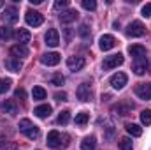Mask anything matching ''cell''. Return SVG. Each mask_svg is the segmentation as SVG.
<instances>
[{
	"label": "cell",
	"instance_id": "6da1fadb",
	"mask_svg": "<svg viewBox=\"0 0 151 150\" xmlns=\"http://www.w3.org/2000/svg\"><path fill=\"white\" fill-rule=\"evenodd\" d=\"M47 145L51 149H63L69 145V136L67 134H62L58 131H51L47 134Z\"/></svg>",
	"mask_w": 151,
	"mask_h": 150
},
{
	"label": "cell",
	"instance_id": "7a4b0ae2",
	"mask_svg": "<svg viewBox=\"0 0 151 150\" xmlns=\"http://www.w3.org/2000/svg\"><path fill=\"white\" fill-rule=\"evenodd\" d=\"M19 131L27 136V138H30V140H37L39 136H40V131H39L37 125H34L28 118H23V120H19Z\"/></svg>",
	"mask_w": 151,
	"mask_h": 150
},
{
	"label": "cell",
	"instance_id": "3957f363",
	"mask_svg": "<svg viewBox=\"0 0 151 150\" xmlns=\"http://www.w3.org/2000/svg\"><path fill=\"white\" fill-rule=\"evenodd\" d=\"M125 32H127L128 37H141V36L146 34V27H144L141 21H132V23L127 27Z\"/></svg>",
	"mask_w": 151,
	"mask_h": 150
},
{
	"label": "cell",
	"instance_id": "277c9868",
	"mask_svg": "<svg viewBox=\"0 0 151 150\" xmlns=\"http://www.w3.org/2000/svg\"><path fill=\"white\" fill-rule=\"evenodd\" d=\"M123 55L121 53H116V55H109V57H106L104 58V64H102V67L106 69V71H109V69H114V67H118V66H121L123 64Z\"/></svg>",
	"mask_w": 151,
	"mask_h": 150
},
{
	"label": "cell",
	"instance_id": "5b68a950",
	"mask_svg": "<svg viewBox=\"0 0 151 150\" xmlns=\"http://www.w3.org/2000/svg\"><path fill=\"white\" fill-rule=\"evenodd\" d=\"M25 20H27V23H28L30 27H39V25H42L44 16H42L40 12H37V11L28 9V11H27V14H25Z\"/></svg>",
	"mask_w": 151,
	"mask_h": 150
},
{
	"label": "cell",
	"instance_id": "8992f818",
	"mask_svg": "<svg viewBox=\"0 0 151 150\" xmlns=\"http://www.w3.org/2000/svg\"><path fill=\"white\" fill-rule=\"evenodd\" d=\"M127 81H128V78L125 73H116V74L111 76V79H109V83H111V87L116 88V90H121L125 85H127Z\"/></svg>",
	"mask_w": 151,
	"mask_h": 150
},
{
	"label": "cell",
	"instance_id": "52a82bcc",
	"mask_svg": "<svg viewBox=\"0 0 151 150\" xmlns=\"http://www.w3.org/2000/svg\"><path fill=\"white\" fill-rule=\"evenodd\" d=\"M86 66V60H84V57H69L67 58V67L70 69V71H81L83 67Z\"/></svg>",
	"mask_w": 151,
	"mask_h": 150
},
{
	"label": "cell",
	"instance_id": "ba28073f",
	"mask_svg": "<svg viewBox=\"0 0 151 150\" xmlns=\"http://www.w3.org/2000/svg\"><path fill=\"white\" fill-rule=\"evenodd\" d=\"M2 18H4V21H7V23H16V21L19 20V12H18V9H16L14 5H9V7H5Z\"/></svg>",
	"mask_w": 151,
	"mask_h": 150
},
{
	"label": "cell",
	"instance_id": "9c48e42d",
	"mask_svg": "<svg viewBox=\"0 0 151 150\" xmlns=\"http://www.w3.org/2000/svg\"><path fill=\"white\" fill-rule=\"evenodd\" d=\"M99 46H100L102 51H109V50H113L114 46H116V39H114V36L106 34V36H102V37L99 39Z\"/></svg>",
	"mask_w": 151,
	"mask_h": 150
},
{
	"label": "cell",
	"instance_id": "30bf717a",
	"mask_svg": "<svg viewBox=\"0 0 151 150\" xmlns=\"http://www.w3.org/2000/svg\"><path fill=\"white\" fill-rule=\"evenodd\" d=\"M46 44L47 46H51V48H56L58 44H60V34H58V30L56 28H49L47 32H46Z\"/></svg>",
	"mask_w": 151,
	"mask_h": 150
},
{
	"label": "cell",
	"instance_id": "8fae6325",
	"mask_svg": "<svg viewBox=\"0 0 151 150\" xmlns=\"http://www.w3.org/2000/svg\"><path fill=\"white\" fill-rule=\"evenodd\" d=\"M135 94L144 99V101H150L151 99V83H139L135 87Z\"/></svg>",
	"mask_w": 151,
	"mask_h": 150
},
{
	"label": "cell",
	"instance_id": "7c38bea8",
	"mask_svg": "<svg viewBox=\"0 0 151 150\" xmlns=\"http://www.w3.org/2000/svg\"><path fill=\"white\" fill-rule=\"evenodd\" d=\"M76 94H77V99H79V101H83V103H86V101H90V99H91V90H90V87H88L86 83L79 85Z\"/></svg>",
	"mask_w": 151,
	"mask_h": 150
},
{
	"label": "cell",
	"instance_id": "4fadbf2b",
	"mask_svg": "<svg viewBox=\"0 0 151 150\" xmlns=\"http://www.w3.org/2000/svg\"><path fill=\"white\" fill-rule=\"evenodd\" d=\"M40 62L44 64V66H56V64H60V55L58 53H44L42 57H40Z\"/></svg>",
	"mask_w": 151,
	"mask_h": 150
},
{
	"label": "cell",
	"instance_id": "5bb4252c",
	"mask_svg": "<svg viewBox=\"0 0 151 150\" xmlns=\"http://www.w3.org/2000/svg\"><path fill=\"white\" fill-rule=\"evenodd\" d=\"M132 71H134L137 76H142L146 71H148V60H146V58H139V60H135L134 66H132Z\"/></svg>",
	"mask_w": 151,
	"mask_h": 150
},
{
	"label": "cell",
	"instance_id": "9a60e30c",
	"mask_svg": "<svg viewBox=\"0 0 151 150\" xmlns=\"http://www.w3.org/2000/svg\"><path fill=\"white\" fill-rule=\"evenodd\" d=\"M128 53H130L135 60H139V58H146V48L141 46V44H134V46H130V48H128Z\"/></svg>",
	"mask_w": 151,
	"mask_h": 150
},
{
	"label": "cell",
	"instance_id": "2e32d148",
	"mask_svg": "<svg viewBox=\"0 0 151 150\" xmlns=\"http://www.w3.org/2000/svg\"><path fill=\"white\" fill-rule=\"evenodd\" d=\"M76 20H77V11H76V9H67V11H63V12L60 14V21L65 23V25L72 23Z\"/></svg>",
	"mask_w": 151,
	"mask_h": 150
},
{
	"label": "cell",
	"instance_id": "e0dca14e",
	"mask_svg": "<svg viewBox=\"0 0 151 150\" xmlns=\"http://www.w3.org/2000/svg\"><path fill=\"white\" fill-rule=\"evenodd\" d=\"M132 108H134V104L130 106V104H123V103H119V104H114L113 108H111V111L116 113V115L125 117V115H130V113H132Z\"/></svg>",
	"mask_w": 151,
	"mask_h": 150
},
{
	"label": "cell",
	"instance_id": "ac0fdd59",
	"mask_svg": "<svg viewBox=\"0 0 151 150\" xmlns=\"http://www.w3.org/2000/svg\"><path fill=\"white\" fill-rule=\"evenodd\" d=\"M11 55L14 58H23V57H28V48L23 46V44H16L11 48Z\"/></svg>",
	"mask_w": 151,
	"mask_h": 150
},
{
	"label": "cell",
	"instance_id": "d6986e66",
	"mask_svg": "<svg viewBox=\"0 0 151 150\" xmlns=\"http://www.w3.org/2000/svg\"><path fill=\"white\" fill-rule=\"evenodd\" d=\"M5 66H7V69H9V71H12V73H19V71H21V67H23L21 60H19V58H14V57L7 58V60H5Z\"/></svg>",
	"mask_w": 151,
	"mask_h": 150
},
{
	"label": "cell",
	"instance_id": "ffe728a7",
	"mask_svg": "<svg viewBox=\"0 0 151 150\" xmlns=\"http://www.w3.org/2000/svg\"><path fill=\"white\" fill-rule=\"evenodd\" d=\"M16 39H18L19 44L27 46V42H30V39H32V34H30L27 28H19V30L16 32Z\"/></svg>",
	"mask_w": 151,
	"mask_h": 150
},
{
	"label": "cell",
	"instance_id": "44dd1931",
	"mask_svg": "<svg viewBox=\"0 0 151 150\" xmlns=\"http://www.w3.org/2000/svg\"><path fill=\"white\" fill-rule=\"evenodd\" d=\"M34 113H35V117H39V118H46V117L51 115V106L49 104H40V106H37L34 110Z\"/></svg>",
	"mask_w": 151,
	"mask_h": 150
},
{
	"label": "cell",
	"instance_id": "7402d4cb",
	"mask_svg": "<svg viewBox=\"0 0 151 150\" xmlns=\"http://www.w3.org/2000/svg\"><path fill=\"white\" fill-rule=\"evenodd\" d=\"M95 147H97L95 136H86V138L81 141V150H95Z\"/></svg>",
	"mask_w": 151,
	"mask_h": 150
},
{
	"label": "cell",
	"instance_id": "603a6c76",
	"mask_svg": "<svg viewBox=\"0 0 151 150\" xmlns=\"http://www.w3.org/2000/svg\"><path fill=\"white\" fill-rule=\"evenodd\" d=\"M125 127H127V133H128L130 136L139 138V136L142 134V127H141V125H137V124H127Z\"/></svg>",
	"mask_w": 151,
	"mask_h": 150
},
{
	"label": "cell",
	"instance_id": "cb8c5ba5",
	"mask_svg": "<svg viewBox=\"0 0 151 150\" xmlns=\"http://www.w3.org/2000/svg\"><path fill=\"white\" fill-rule=\"evenodd\" d=\"M12 36L14 34H12V28L11 27H0V39L2 41H9Z\"/></svg>",
	"mask_w": 151,
	"mask_h": 150
},
{
	"label": "cell",
	"instance_id": "d4e9b609",
	"mask_svg": "<svg viewBox=\"0 0 151 150\" xmlns=\"http://www.w3.org/2000/svg\"><path fill=\"white\" fill-rule=\"evenodd\" d=\"M32 95H34V99L42 101V99H46V90H44L42 87H34V90H32Z\"/></svg>",
	"mask_w": 151,
	"mask_h": 150
},
{
	"label": "cell",
	"instance_id": "484cf974",
	"mask_svg": "<svg viewBox=\"0 0 151 150\" xmlns=\"http://www.w3.org/2000/svg\"><path fill=\"white\" fill-rule=\"evenodd\" d=\"M4 110H5V113H9V115H14V113H16V103H14L12 99L5 101V103H4Z\"/></svg>",
	"mask_w": 151,
	"mask_h": 150
},
{
	"label": "cell",
	"instance_id": "4316f807",
	"mask_svg": "<svg viewBox=\"0 0 151 150\" xmlns=\"http://www.w3.org/2000/svg\"><path fill=\"white\" fill-rule=\"evenodd\" d=\"M118 145H119V149H121V150H132V149H134V145H132V140H130V138H121V140L118 141Z\"/></svg>",
	"mask_w": 151,
	"mask_h": 150
},
{
	"label": "cell",
	"instance_id": "83f0119b",
	"mask_svg": "<svg viewBox=\"0 0 151 150\" xmlns=\"http://www.w3.org/2000/svg\"><path fill=\"white\" fill-rule=\"evenodd\" d=\"M11 79L9 78H0V94H5L9 88H11Z\"/></svg>",
	"mask_w": 151,
	"mask_h": 150
},
{
	"label": "cell",
	"instance_id": "f1b7e54d",
	"mask_svg": "<svg viewBox=\"0 0 151 150\" xmlns=\"http://www.w3.org/2000/svg\"><path fill=\"white\" fill-rule=\"evenodd\" d=\"M88 118H90V117H88V113H84V111H81V113H77V115H76V124H77V125H84V124H86V122H88Z\"/></svg>",
	"mask_w": 151,
	"mask_h": 150
},
{
	"label": "cell",
	"instance_id": "f546056e",
	"mask_svg": "<svg viewBox=\"0 0 151 150\" xmlns=\"http://www.w3.org/2000/svg\"><path fill=\"white\" fill-rule=\"evenodd\" d=\"M69 120H70V111L65 110V111H62L60 115H58V124H60V125H65Z\"/></svg>",
	"mask_w": 151,
	"mask_h": 150
},
{
	"label": "cell",
	"instance_id": "4dcf8cb0",
	"mask_svg": "<svg viewBox=\"0 0 151 150\" xmlns=\"http://www.w3.org/2000/svg\"><path fill=\"white\" fill-rule=\"evenodd\" d=\"M141 122L144 125H151V110H144L141 113Z\"/></svg>",
	"mask_w": 151,
	"mask_h": 150
},
{
	"label": "cell",
	"instance_id": "1f68e13d",
	"mask_svg": "<svg viewBox=\"0 0 151 150\" xmlns=\"http://www.w3.org/2000/svg\"><path fill=\"white\" fill-rule=\"evenodd\" d=\"M77 34H79V36H81V37H90V27H88V25H86V23H83V25H81V27H79V30H77Z\"/></svg>",
	"mask_w": 151,
	"mask_h": 150
},
{
	"label": "cell",
	"instance_id": "d6a6232c",
	"mask_svg": "<svg viewBox=\"0 0 151 150\" xmlns=\"http://www.w3.org/2000/svg\"><path fill=\"white\" fill-rule=\"evenodd\" d=\"M83 7L88 11H95L97 9V2L95 0H83Z\"/></svg>",
	"mask_w": 151,
	"mask_h": 150
},
{
	"label": "cell",
	"instance_id": "836d02e7",
	"mask_svg": "<svg viewBox=\"0 0 151 150\" xmlns=\"http://www.w3.org/2000/svg\"><path fill=\"white\" fill-rule=\"evenodd\" d=\"M51 81H53V85H56V87H62V85H63V81H65V78H63L62 74H56L53 79H51Z\"/></svg>",
	"mask_w": 151,
	"mask_h": 150
},
{
	"label": "cell",
	"instance_id": "e575fe53",
	"mask_svg": "<svg viewBox=\"0 0 151 150\" xmlns=\"http://www.w3.org/2000/svg\"><path fill=\"white\" fill-rule=\"evenodd\" d=\"M142 16L144 18H151V4H146L142 7Z\"/></svg>",
	"mask_w": 151,
	"mask_h": 150
},
{
	"label": "cell",
	"instance_id": "d590c367",
	"mask_svg": "<svg viewBox=\"0 0 151 150\" xmlns=\"http://www.w3.org/2000/svg\"><path fill=\"white\" fill-rule=\"evenodd\" d=\"M25 95H27V94H25L23 88H18V90L14 92V97H16V99H25Z\"/></svg>",
	"mask_w": 151,
	"mask_h": 150
},
{
	"label": "cell",
	"instance_id": "8d00e7d4",
	"mask_svg": "<svg viewBox=\"0 0 151 150\" xmlns=\"http://www.w3.org/2000/svg\"><path fill=\"white\" fill-rule=\"evenodd\" d=\"M55 99L56 101H67V94L65 92H56L55 94Z\"/></svg>",
	"mask_w": 151,
	"mask_h": 150
},
{
	"label": "cell",
	"instance_id": "74e56055",
	"mask_svg": "<svg viewBox=\"0 0 151 150\" xmlns=\"http://www.w3.org/2000/svg\"><path fill=\"white\" fill-rule=\"evenodd\" d=\"M67 5H69V0H58V2L55 4L56 9H62V7H67Z\"/></svg>",
	"mask_w": 151,
	"mask_h": 150
},
{
	"label": "cell",
	"instance_id": "f35d334b",
	"mask_svg": "<svg viewBox=\"0 0 151 150\" xmlns=\"http://www.w3.org/2000/svg\"><path fill=\"white\" fill-rule=\"evenodd\" d=\"M30 4H35V5H39V4H42V0H30Z\"/></svg>",
	"mask_w": 151,
	"mask_h": 150
}]
</instances>
